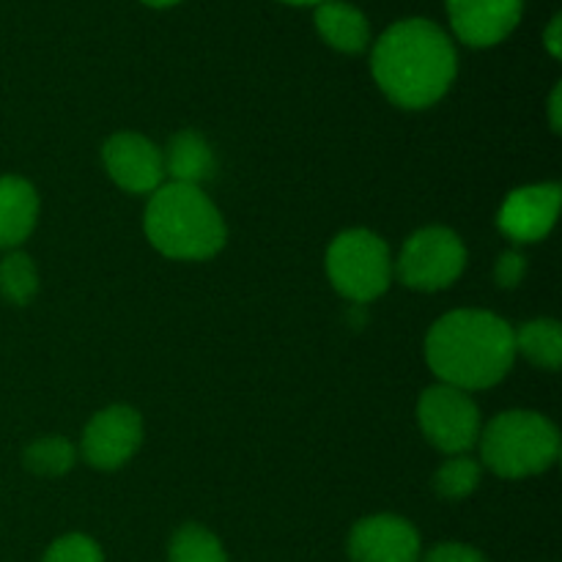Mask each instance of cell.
<instances>
[{
	"label": "cell",
	"instance_id": "cell-15",
	"mask_svg": "<svg viewBox=\"0 0 562 562\" xmlns=\"http://www.w3.org/2000/svg\"><path fill=\"white\" fill-rule=\"evenodd\" d=\"M316 27L327 44L340 53H362L371 38V25L357 5L327 0L316 9Z\"/></svg>",
	"mask_w": 562,
	"mask_h": 562
},
{
	"label": "cell",
	"instance_id": "cell-23",
	"mask_svg": "<svg viewBox=\"0 0 562 562\" xmlns=\"http://www.w3.org/2000/svg\"><path fill=\"white\" fill-rule=\"evenodd\" d=\"M423 562H486V558L464 543H439L423 558Z\"/></svg>",
	"mask_w": 562,
	"mask_h": 562
},
{
	"label": "cell",
	"instance_id": "cell-7",
	"mask_svg": "<svg viewBox=\"0 0 562 562\" xmlns=\"http://www.w3.org/2000/svg\"><path fill=\"white\" fill-rule=\"evenodd\" d=\"M417 417L428 442L442 453L464 456L481 437V412L475 401L450 384L428 387L420 395Z\"/></svg>",
	"mask_w": 562,
	"mask_h": 562
},
{
	"label": "cell",
	"instance_id": "cell-22",
	"mask_svg": "<svg viewBox=\"0 0 562 562\" xmlns=\"http://www.w3.org/2000/svg\"><path fill=\"white\" fill-rule=\"evenodd\" d=\"M525 272H527L525 256H519V252H505V256L497 261L494 278H497V283L503 285V289H514V285H519L521 280H525Z\"/></svg>",
	"mask_w": 562,
	"mask_h": 562
},
{
	"label": "cell",
	"instance_id": "cell-21",
	"mask_svg": "<svg viewBox=\"0 0 562 562\" xmlns=\"http://www.w3.org/2000/svg\"><path fill=\"white\" fill-rule=\"evenodd\" d=\"M44 562H104L102 549L91 541L88 536H64L47 549Z\"/></svg>",
	"mask_w": 562,
	"mask_h": 562
},
{
	"label": "cell",
	"instance_id": "cell-6",
	"mask_svg": "<svg viewBox=\"0 0 562 562\" xmlns=\"http://www.w3.org/2000/svg\"><path fill=\"white\" fill-rule=\"evenodd\" d=\"M467 250L459 236L450 228H423L412 236L401 250L398 278L409 289L417 291H439L448 289L459 274L464 272Z\"/></svg>",
	"mask_w": 562,
	"mask_h": 562
},
{
	"label": "cell",
	"instance_id": "cell-1",
	"mask_svg": "<svg viewBox=\"0 0 562 562\" xmlns=\"http://www.w3.org/2000/svg\"><path fill=\"white\" fill-rule=\"evenodd\" d=\"M373 77L395 104L420 110L445 97L459 69L448 33L431 20H401L373 47Z\"/></svg>",
	"mask_w": 562,
	"mask_h": 562
},
{
	"label": "cell",
	"instance_id": "cell-12",
	"mask_svg": "<svg viewBox=\"0 0 562 562\" xmlns=\"http://www.w3.org/2000/svg\"><path fill=\"white\" fill-rule=\"evenodd\" d=\"M560 209L558 184H532L514 190L499 209V228L516 241H536L552 231Z\"/></svg>",
	"mask_w": 562,
	"mask_h": 562
},
{
	"label": "cell",
	"instance_id": "cell-17",
	"mask_svg": "<svg viewBox=\"0 0 562 562\" xmlns=\"http://www.w3.org/2000/svg\"><path fill=\"white\" fill-rule=\"evenodd\" d=\"M168 562H228V558L206 527L184 525L170 541Z\"/></svg>",
	"mask_w": 562,
	"mask_h": 562
},
{
	"label": "cell",
	"instance_id": "cell-13",
	"mask_svg": "<svg viewBox=\"0 0 562 562\" xmlns=\"http://www.w3.org/2000/svg\"><path fill=\"white\" fill-rule=\"evenodd\" d=\"M38 217V195L31 181L0 176V250L22 245Z\"/></svg>",
	"mask_w": 562,
	"mask_h": 562
},
{
	"label": "cell",
	"instance_id": "cell-9",
	"mask_svg": "<svg viewBox=\"0 0 562 562\" xmlns=\"http://www.w3.org/2000/svg\"><path fill=\"white\" fill-rule=\"evenodd\" d=\"M104 168L110 179L126 192H154L162 187L165 159L162 151L137 132H119L104 143Z\"/></svg>",
	"mask_w": 562,
	"mask_h": 562
},
{
	"label": "cell",
	"instance_id": "cell-18",
	"mask_svg": "<svg viewBox=\"0 0 562 562\" xmlns=\"http://www.w3.org/2000/svg\"><path fill=\"white\" fill-rule=\"evenodd\" d=\"M38 289V274L25 252H9L0 261V294L11 305H27Z\"/></svg>",
	"mask_w": 562,
	"mask_h": 562
},
{
	"label": "cell",
	"instance_id": "cell-26",
	"mask_svg": "<svg viewBox=\"0 0 562 562\" xmlns=\"http://www.w3.org/2000/svg\"><path fill=\"white\" fill-rule=\"evenodd\" d=\"M143 3H148V5H173V3H179V0H143Z\"/></svg>",
	"mask_w": 562,
	"mask_h": 562
},
{
	"label": "cell",
	"instance_id": "cell-10",
	"mask_svg": "<svg viewBox=\"0 0 562 562\" xmlns=\"http://www.w3.org/2000/svg\"><path fill=\"white\" fill-rule=\"evenodd\" d=\"M349 558L355 562H417L420 536L401 516H368L351 530Z\"/></svg>",
	"mask_w": 562,
	"mask_h": 562
},
{
	"label": "cell",
	"instance_id": "cell-27",
	"mask_svg": "<svg viewBox=\"0 0 562 562\" xmlns=\"http://www.w3.org/2000/svg\"><path fill=\"white\" fill-rule=\"evenodd\" d=\"M285 3H302V5L313 3V5H318V3H327V0H285Z\"/></svg>",
	"mask_w": 562,
	"mask_h": 562
},
{
	"label": "cell",
	"instance_id": "cell-2",
	"mask_svg": "<svg viewBox=\"0 0 562 562\" xmlns=\"http://www.w3.org/2000/svg\"><path fill=\"white\" fill-rule=\"evenodd\" d=\"M516 329L488 311H453L439 318L426 338L431 371L456 390H486L516 360Z\"/></svg>",
	"mask_w": 562,
	"mask_h": 562
},
{
	"label": "cell",
	"instance_id": "cell-25",
	"mask_svg": "<svg viewBox=\"0 0 562 562\" xmlns=\"http://www.w3.org/2000/svg\"><path fill=\"white\" fill-rule=\"evenodd\" d=\"M549 113H552V126H554V132H560V86L554 88L552 102H549Z\"/></svg>",
	"mask_w": 562,
	"mask_h": 562
},
{
	"label": "cell",
	"instance_id": "cell-20",
	"mask_svg": "<svg viewBox=\"0 0 562 562\" xmlns=\"http://www.w3.org/2000/svg\"><path fill=\"white\" fill-rule=\"evenodd\" d=\"M477 483H481V467H477V461H472L470 456H453V459L445 461V464L439 467L437 475H434V488H437L445 499L470 497L477 488Z\"/></svg>",
	"mask_w": 562,
	"mask_h": 562
},
{
	"label": "cell",
	"instance_id": "cell-3",
	"mask_svg": "<svg viewBox=\"0 0 562 562\" xmlns=\"http://www.w3.org/2000/svg\"><path fill=\"white\" fill-rule=\"evenodd\" d=\"M146 236L162 256L201 261L225 245V223L201 187L168 181L148 201Z\"/></svg>",
	"mask_w": 562,
	"mask_h": 562
},
{
	"label": "cell",
	"instance_id": "cell-14",
	"mask_svg": "<svg viewBox=\"0 0 562 562\" xmlns=\"http://www.w3.org/2000/svg\"><path fill=\"white\" fill-rule=\"evenodd\" d=\"M162 159L165 176H170V181H176V184L201 187V181L212 179L214 168H217L212 146L192 130L179 132L170 140L168 154H162Z\"/></svg>",
	"mask_w": 562,
	"mask_h": 562
},
{
	"label": "cell",
	"instance_id": "cell-16",
	"mask_svg": "<svg viewBox=\"0 0 562 562\" xmlns=\"http://www.w3.org/2000/svg\"><path fill=\"white\" fill-rule=\"evenodd\" d=\"M516 351L527 357L532 366L558 371L562 360V335L560 324L552 318H536V322L521 324L519 333H514Z\"/></svg>",
	"mask_w": 562,
	"mask_h": 562
},
{
	"label": "cell",
	"instance_id": "cell-19",
	"mask_svg": "<svg viewBox=\"0 0 562 562\" xmlns=\"http://www.w3.org/2000/svg\"><path fill=\"white\" fill-rule=\"evenodd\" d=\"M75 445L64 437L36 439L25 450V467L36 475H66L75 467Z\"/></svg>",
	"mask_w": 562,
	"mask_h": 562
},
{
	"label": "cell",
	"instance_id": "cell-11",
	"mask_svg": "<svg viewBox=\"0 0 562 562\" xmlns=\"http://www.w3.org/2000/svg\"><path fill=\"white\" fill-rule=\"evenodd\" d=\"M525 0H448V14L461 42L472 47L497 44L519 25Z\"/></svg>",
	"mask_w": 562,
	"mask_h": 562
},
{
	"label": "cell",
	"instance_id": "cell-24",
	"mask_svg": "<svg viewBox=\"0 0 562 562\" xmlns=\"http://www.w3.org/2000/svg\"><path fill=\"white\" fill-rule=\"evenodd\" d=\"M547 47L552 55H560V16H554L547 31Z\"/></svg>",
	"mask_w": 562,
	"mask_h": 562
},
{
	"label": "cell",
	"instance_id": "cell-5",
	"mask_svg": "<svg viewBox=\"0 0 562 562\" xmlns=\"http://www.w3.org/2000/svg\"><path fill=\"white\" fill-rule=\"evenodd\" d=\"M327 272L335 289L355 302H371L387 291L393 258L387 245L366 228L340 234L327 250Z\"/></svg>",
	"mask_w": 562,
	"mask_h": 562
},
{
	"label": "cell",
	"instance_id": "cell-8",
	"mask_svg": "<svg viewBox=\"0 0 562 562\" xmlns=\"http://www.w3.org/2000/svg\"><path fill=\"white\" fill-rule=\"evenodd\" d=\"M143 420L132 406L97 412L82 434V456L97 470H119L140 448Z\"/></svg>",
	"mask_w": 562,
	"mask_h": 562
},
{
	"label": "cell",
	"instance_id": "cell-4",
	"mask_svg": "<svg viewBox=\"0 0 562 562\" xmlns=\"http://www.w3.org/2000/svg\"><path fill=\"white\" fill-rule=\"evenodd\" d=\"M477 442L483 464L499 477L538 475L560 453L558 428L538 412H503L488 423Z\"/></svg>",
	"mask_w": 562,
	"mask_h": 562
}]
</instances>
